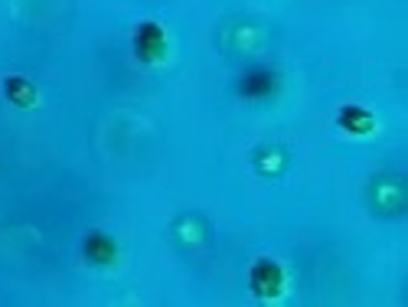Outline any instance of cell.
I'll list each match as a JSON object with an SVG mask.
<instances>
[{
	"label": "cell",
	"mask_w": 408,
	"mask_h": 307,
	"mask_svg": "<svg viewBox=\"0 0 408 307\" xmlns=\"http://www.w3.org/2000/svg\"><path fill=\"white\" fill-rule=\"evenodd\" d=\"M255 88H275V76L271 72H265V69H255V72H248L245 82H242V92H255Z\"/></svg>",
	"instance_id": "6da1fadb"
}]
</instances>
